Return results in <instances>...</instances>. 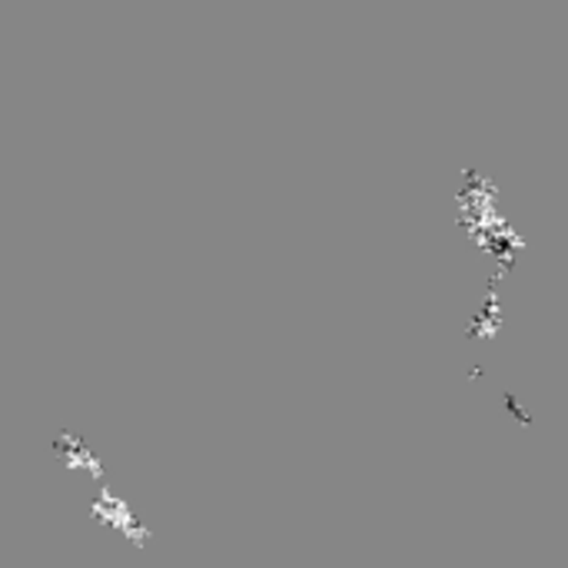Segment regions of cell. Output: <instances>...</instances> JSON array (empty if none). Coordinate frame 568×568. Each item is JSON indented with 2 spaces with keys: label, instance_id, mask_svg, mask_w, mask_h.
Listing matches in <instances>:
<instances>
[{
  "label": "cell",
  "instance_id": "obj_1",
  "mask_svg": "<svg viewBox=\"0 0 568 568\" xmlns=\"http://www.w3.org/2000/svg\"><path fill=\"white\" fill-rule=\"evenodd\" d=\"M50 456L57 463V473H63L83 489V513L110 542L130 552H146L153 546L156 539L153 526L133 509V499L113 483L106 459L83 433L77 429L53 433Z\"/></svg>",
  "mask_w": 568,
  "mask_h": 568
}]
</instances>
